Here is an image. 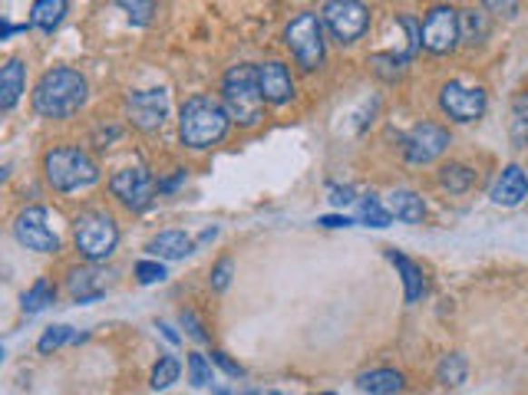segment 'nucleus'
Returning a JSON list of instances; mask_svg holds the SVG:
<instances>
[{"mask_svg": "<svg viewBox=\"0 0 528 395\" xmlns=\"http://www.w3.org/2000/svg\"><path fill=\"white\" fill-rule=\"evenodd\" d=\"M86 102V76L70 66L44 72L34 86V109L44 119H70Z\"/></svg>", "mask_w": 528, "mask_h": 395, "instance_id": "obj_1", "label": "nucleus"}, {"mask_svg": "<svg viewBox=\"0 0 528 395\" xmlns=\"http://www.w3.org/2000/svg\"><path fill=\"white\" fill-rule=\"evenodd\" d=\"M228 112L219 99L211 96H191L185 99L182 116H179V135L189 149H211L221 142L228 132Z\"/></svg>", "mask_w": 528, "mask_h": 395, "instance_id": "obj_2", "label": "nucleus"}, {"mask_svg": "<svg viewBox=\"0 0 528 395\" xmlns=\"http://www.w3.org/2000/svg\"><path fill=\"white\" fill-rule=\"evenodd\" d=\"M221 106L238 126H258L264 112V96L258 86V66H231L221 80Z\"/></svg>", "mask_w": 528, "mask_h": 395, "instance_id": "obj_3", "label": "nucleus"}, {"mask_svg": "<svg viewBox=\"0 0 528 395\" xmlns=\"http://www.w3.org/2000/svg\"><path fill=\"white\" fill-rule=\"evenodd\" d=\"M44 171H46L50 188L64 191V195L66 191L90 188V185L100 181V169H96V162H93L83 149H73V145L50 149V152L44 155Z\"/></svg>", "mask_w": 528, "mask_h": 395, "instance_id": "obj_4", "label": "nucleus"}, {"mask_svg": "<svg viewBox=\"0 0 528 395\" xmlns=\"http://www.w3.org/2000/svg\"><path fill=\"white\" fill-rule=\"evenodd\" d=\"M73 237H76V247L86 261H106L112 251H116L119 244V227L106 211H86V215L76 217V227H73Z\"/></svg>", "mask_w": 528, "mask_h": 395, "instance_id": "obj_5", "label": "nucleus"}, {"mask_svg": "<svg viewBox=\"0 0 528 395\" xmlns=\"http://www.w3.org/2000/svg\"><path fill=\"white\" fill-rule=\"evenodd\" d=\"M284 43L291 46L298 63L304 70H320L324 66V34H320L318 14H298L291 27L284 30Z\"/></svg>", "mask_w": 528, "mask_h": 395, "instance_id": "obj_6", "label": "nucleus"}, {"mask_svg": "<svg viewBox=\"0 0 528 395\" xmlns=\"http://www.w3.org/2000/svg\"><path fill=\"white\" fill-rule=\"evenodd\" d=\"M419 40L429 53H453L459 46V10L453 7H433L426 20L419 24Z\"/></svg>", "mask_w": 528, "mask_h": 395, "instance_id": "obj_7", "label": "nucleus"}, {"mask_svg": "<svg viewBox=\"0 0 528 395\" xmlns=\"http://www.w3.org/2000/svg\"><path fill=\"white\" fill-rule=\"evenodd\" d=\"M324 24H328L330 34L337 36L340 43H354L370 27V10L360 0H330L328 7H324Z\"/></svg>", "mask_w": 528, "mask_h": 395, "instance_id": "obj_8", "label": "nucleus"}, {"mask_svg": "<svg viewBox=\"0 0 528 395\" xmlns=\"http://www.w3.org/2000/svg\"><path fill=\"white\" fill-rule=\"evenodd\" d=\"M449 149V132L436 122H419L403 135V155L410 165H429Z\"/></svg>", "mask_w": 528, "mask_h": 395, "instance_id": "obj_9", "label": "nucleus"}, {"mask_svg": "<svg viewBox=\"0 0 528 395\" xmlns=\"http://www.w3.org/2000/svg\"><path fill=\"white\" fill-rule=\"evenodd\" d=\"M110 191L129 207V211H146L155 201L159 185H155V178L146 169H122L110 178Z\"/></svg>", "mask_w": 528, "mask_h": 395, "instance_id": "obj_10", "label": "nucleus"}, {"mask_svg": "<svg viewBox=\"0 0 528 395\" xmlns=\"http://www.w3.org/2000/svg\"><path fill=\"white\" fill-rule=\"evenodd\" d=\"M14 237L27 251H37V254L60 251V237L54 234V227L46 225V207H27V211H20V217L14 221Z\"/></svg>", "mask_w": 528, "mask_h": 395, "instance_id": "obj_11", "label": "nucleus"}, {"mask_svg": "<svg viewBox=\"0 0 528 395\" xmlns=\"http://www.w3.org/2000/svg\"><path fill=\"white\" fill-rule=\"evenodd\" d=\"M439 106L455 122H475L485 112V92L479 86H463V82H446L439 90Z\"/></svg>", "mask_w": 528, "mask_h": 395, "instance_id": "obj_12", "label": "nucleus"}, {"mask_svg": "<svg viewBox=\"0 0 528 395\" xmlns=\"http://www.w3.org/2000/svg\"><path fill=\"white\" fill-rule=\"evenodd\" d=\"M126 112L132 119V126L142 129V132H155L162 129L165 116H169V92L165 90H142L132 92L126 99Z\"/></svg>", "mask_w": 528, "mask_h": 395, "instance_id": "obj_13", "label": "nucleus"}, {"mask_svg": "<svg viewBox=\"0 0 528 395\" xmlns=\"http://www.w3.org/2000/svg\"><path fill=\"white\" fill-rule=\"evenodd\" d=\"M258 86H261L264 102H271V106H284V102H291L294 99L291 70L284 63H278V60L258 66Z\"/></svg>", "mask_w": 528, "mask_h": 395, "instance_id": "obj_14", "label": "nucleus"}, {"mask_svg": "<svg viewBox=\"0 0 528 395\" xmlns=\"http://www.w3.org/2000/svg\"><path fill=\"white\" fill-rule=\"evenodd\" d=\"M528 198V175L522 165H509L502 171L495 188H492V201L502 207H519L522 201Z\"/></svg>", "mask_w": 528, "mask_h": 395, "instance_id": "obj_15", "label": "nucleus"}, {"mask_svg": "<svg viewBox=\"0 0 528 395\" xmlns=\"http://www.w3.org/2000/svg\"><path fill=\"white\" fill-rule=\"evenodd\" d=\"M155 261H182L191 254V237L185 231H162L146 247Z\"/></svg>", "mask_w": 528, "mask_h": 395, "instance_id": "obj_16", "label": "nucleus"}, {"mask_svg": "<svg viewBox=\"0 0 528 395\" xmlns=\"http://www.w3.org/2000/svg\"><path fill=\"white\" fill-rule=\"evenodd\" d=\"M70 296L80 300V303H93V300H100L106 294V280L96 267H83V270H73L70 274V284H66Z\"/></svg>", "mask_w": 528, "mask_h": 395, "instance_id": "obj_17", "label": "nucleus"}, {"mask_svg": "<svg viewBox=\"0 0 528 395\" xmlns=\"http://www.w3.org/2000/svg\"><path fill=\"white\" fill-rule=\"evenodd\" d=\"M24 86H27V70H24V63L20 60H7L4 70H0V106L4 109L17 106Z\"/></svg>", "mask_w": 528, "mask_h": 395, "instance_id": "obj_18", "label": "nucleus"}, {"mask_svg": "<svg viewBox=\"0 0 528 395\" xmlns=\"http://www.w3.org/2000/svg\"><path fill=\"white\" fill-rule=\"evenodd\" d=\"M386 257L393 261V267L400 270L403 277V287H406V303H416V300H423V294H426V280H423V270L416 267V264L410 261V257H403L400 251H386Z\"/></svg>", "mask_w": 528, "mask_h": 395, "instance_id": "obj_19", "label": "nucleus"}, {"mask_svg": "<svg viewBox=\"0 0 528 395\" xmlns=\"http://www.w3.org/2000/svg\"><path fill=\"white\" fill-rule=\"evenodd\" d=\"M357 389L370 395H396L403 392V376L396 369H374L357 379Z\"/></svg>", "mask_w": 528, "mask_h": 395, "instance_id": "obj_20", "label": "nucleus"}, {"mask_svg": "<svg viewBox=\"0 0 528 395\" xmlns=\"http://www.w3.org/2000/svg\"><path fill=\"white\" fill-rule=\"evenodd\" d=\"M390 211L400 217L403 225H423V217H426V205H423V198L410 188H400L390 195Z\"/></svg>", "mask_w": 528, "mask_h": 395, "instance_id": "obj_21", "label": "nucleus"}, {"mask_svg": "<svg viewBox=\"0 0 528 395\" xmlns=\"http://www.w3.org/2000/svg\"><path fill=\"white\" fill-rule=\"evenodd\" d=\"M66 17V0H34L30 7V27L44 30V34H54Z\"/></svg>", "mask_w": 528, "mask_h": 395, "instance_id": "obj_22", "label": "nucleus"}, {"mask_svg": "<svg viewBox=\"0 0 528 395\" xmlns=\"http://www.w3.org/2000/svg\"><path fill=\"white\" fill-rule=\"evenodd\" d=\"M485 36H489V17L483 10H459V40L483 43Z\"/></svg>", "mask_w": 528, "mask_h": 395, "instance_id": "obj_23", "label": "nucleus"}, {"mask_svg": "<svg viewBox=\"0 0 528 395\" xmlns=\"http://www.w3.org/2000/svg\"><path fill=\"white\" fill-rule=\"evenodd\" d=\"M357 217H360V225L367 227H390L393 221V211L390 207H383V201L376 195H367L357 207Z\"/></svg>", "mask_w": 528, "mask_h": 395, "instance_id": "obj_24", "label": "nucleus"}, {"mask_svg": "<svg viewBox=\"0 0 528 395\" xmlns=\"http://www.w3.org/2000/svg\"><path fill=\"white\" fill-rule=\"evenodd\" d=\"M512 142H515V149H528V90L519 92L515 96V102H512Z\"/></svg>", "mask_w": 528, "mask_h": 395, "instance_id": "obj_25", "label": "nucleus"}, {"mask_svg": "<svg viewBox=\"0 0 528 395\" xmlns=\"http://www.w3.org/2000/svg\"><path fill=\"white\" fill-rule=\"evenodd\" d=\"M475 181V171L465 169V165H443L439 169V185L446 191H453V195H463V191L473 188Z\"/></svg>", "mask_w": 528, "mask_h": 395, "instance_id": "obj_26", "label": "nucleus"}, {"mask_svg": "<svg viewBox=\"0 0 528 395\" xmlns=\"http://www.w3.org/2000/svg\"><path fill=\"white\" fill-rule=\"evenodd\" d=\"M465 372H469V366H465V356H459V352H449V356H443L436 366V379L443 382V386L455 389L465 382Z\"/></svg>", "mask_w": 528, "mask_h": 395, "instance_id": "obj_27", "label": "nucleus"}, {"mask_svg": "<svg viewBox=\"0 0 528 395\" xmlns=\"http://www.w3.org/2000/svg\"><path fill=\"white\" fill-rule=\"evenodd\" d=\"M56 300V290H54V284H50V280L46 277H40L37 284H34V287L27 290V294H24V313H44L46 306L54 303Z\"/></svg>", "mask_w": 528, "mask_h": 395, "instance_id": "obj_28", "label": "nucleus"}, {"mask_svg": "<svg viewBox=\"0 0 528 395\" xmlns=\"http://www.w3.org/2000/svg\"><path fill=\"white\" fill-rule=\"evenodd\" d=\"M76 340V332H73V326H50V330L40 336V342H37V350L44 352H54V350H60V346H66V342H73Z\"/></svg>", "mask_w": 528, "mask_h": 395, "instance_id": "obj_29", "label": "nucleus"}, {"mask_svg": "<svg viewBox=\"0 0 528 395\" xmlns=\"http://www.w3.org/2000/svg\"><path fill=\"white\" fill-rule=\"evenodd\" d=\"M179 372H182L179 360H175V356H162L152 369V389H169L175 379H179Z\"/></svg>", "mask_w": 528, "mask_h": 395, "instance_id": "obj_30", "label": "nucleus"}, {"mask_svg": "<svg viewBox=\"0 0 528 395\" xmlns=\"http://www.w3.org/2000/svg\"><path fill=\"white\" fill-rule=\"evenodd\" d=\"M119 4H122V10H126L129 20H132L136 27H146L155 14V0H119Z\"/></svg>", "mask_w": 528, "mask_h": 395, "instance_id": "obj_31", "label": "nucleus"}, {"mask_svg": "<svg viewBox=\"0 0 528 395\" xmlns=\"http://www.w3.org/2000/svg\"><path fill=\"white\" fill-rule=\"evenodd\" d=\"M189 379H191V386L195 389L211 386V366H209L205 356H199V352H191L189 356Z\"/></svg>", "mask_w": 528, "mask_h": 395, "instance_id": "obj_32", "label": "nucleus"}, {"mask_svg": "<svg viewBox=\"0 0 528 395\" xmlns=\"http://www.w3.org/2000/svg\"><path fill=\"white\" fill-rule=\"evenodd\" d=\"M136 280L142 284V287H149V284H159V280H165L162 261H139L136 264Z\"/></svg>", "mask_w": 528, "mask_h": 395, "instance_id": "obj_33", "label": "nucleus"}, {"mask_svg": "<svg viewBox=\"0 0 528 395\" xmlns=\"http://www.w3.org/2000/svg\"><path fill=\"white\" fill-rule=\"evenodd\" d=\"M489 14H495V17H515L519 14V0H479Z\"/></svg>", "mask_w": 528, "mask_h": 395, "instance_id": "obj_34", "label": "nucleus"}, {"mask_svg": "<svg viewBox=\"0 0 528 395\" xmlns=\"http://www.w3.org/2000/svg\"><path fill=\"white\" fill-rule=\"evenodd\" d=\"M231 257H221L219 264H215V270H211V287L215 290H225L228 287V280H231Z\"/></svg>", "mask_w": 528, "mask_h": 395, "instance_id": "obj_35", "label": "nucleus"}, {"mask_svg": "<svg viewBox=\"0 0 528 395\" xmlns=\"http://www.w3.org/2000/svg\"><path fill=\"white\" fill-rule=\"evenodd\" d=\"M182 326H185V332H189V336H191L195 342H205V340H209V332L201 330L199 316L191 313V310H182Z\"/></svg>", "mask_w": 528, "mask_h": 395, "instance_id": "obj_36", "label": "nucleus"}, {"mask_svg": "<svg viewBox=\"0 0 528 395\" xmlns=\"http://www.w3.org/2000/svg\"><path fill=\"white\" fill-rule=\"evenodd\" d=\"M211 362H215V366L225 369V372H228V376H231V379H241V376H245V369L238 366V362L228 360L225 352H211Z\"/></svg>", "mask_w": 528, "mask_h": 395, "instance_id": "obj_37", "label": "nucleus"}, {"mask_svg": "<svg viewBox=\"0 0 528 395\" xmlns=\"http://www.w3.org/2000/svg\"><path fill=\"white\" fill-rule=\"evenodd\" d=\"M330 201L337 207H344V205H354V188H330Z\"/></svg>", "mask_w": 528, "mask_h": 395, "instance_id": "obj_38", "label": "nucleus"}, {"mask_svg": "<svg viewBox=\"0 0 528 395\" xmlns=\"http://www.w3.org/2000/svg\"><path fill=\"white\" fill-rule=\"evenodd\" d=\"M318 225L320 227H350L354 221L344 217V215H324V217H318Z\"/></svg>", "mask_w": 528, "mask_h": 395, "instance_id": "obj_39", "label": "nucleus"}, {"mask_svg": "<svg viewBox=\"0 0 528 395\" xmlns=\"http://www.w3.org/2000/svg\"><path fill=\"white\" fill-rule=\"evenodd\" d=\"M185 181V171H175L172 178L169 181H159V195H162V191H172V188H179V185H182Z\"/></svg>", "mask_w": 528, "mask_h": 395, "instance_id": "obj_40", "label": "nucleus"}, {"mask_svg": "<svg viewBox=\"0 0 528 395\" xmlns=\"http://www.w3.org/2000/svg\"><path fill=\"white\" fill-rule=\"evenodd\" d=\"M159 330L165 332V340H169V342H179V332H175V330H172V326H169V323H159Z\"/></svg>", "mask_w": 528, "mask_h": 395, "instance_id": "obj_41", "label": "nucleus"}, {"mask_svg": "<svg viewBox=\"0 0 528 395\" xmlns=\"http://www.w3.org/2000/svg\"><path fill=\"white\" fill-rule=\"evenodd\" d=\"M264 395H284V392H264Z\"/></svg>", "mask_w": 528, "mask_h": 395, "instance_id": "obj_42", "label": "nucleus"}, {"mask_svg": "<svg viewBox=\"0 0 528 395\" xmlns=\"http://www.w3.org/2000/svg\"><path fill=\"white\" fill-rule=\"evenodd\" d=\"M324 395H334V392H324Z\"/></svg>", "mask_w": 528, "mask_h": 395, "instance_id": "obj_43", "label": "nucleus"}]
</instances>
